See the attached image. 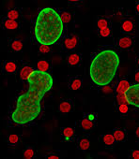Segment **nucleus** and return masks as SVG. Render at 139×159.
Masks as SVG:
<instances>
[{"mask_svg":"<svg viewBox=\"0 0 139 159\" xmlns=\"http://www.w3.org/2000/svg\"><path fill=\"white\" fill-rule=\"evenodd\" d=\"M28 90L21 95L12 113V120L19 125H25L38 118L41 111V100L53 88L54 81L48 72L34 70L29 76Z\"/></svg>","mask_w":139,"mask_h":159,"instance_id":"obj_1","label":"nucleus"},{"mask_svg":"<svg viewBox=\"0 0 139 159\" xmlns=\"http://www.w3.org/2000/svg\"><path fill=\"white\" fill-rule=\"evenodd\" d=\"M119 63V55L114 49L102 50L92 59L89 66L91 82L100 87L110 84L117 74Z\"/></svg>","mask_w":139,"mask_h":159,"instance_id":"obj_2","label":"nucleus"},{"mask_svg":"<svg viewBox=\"0 0 139 159\" xmlns=\"http://www.w3.org/2000/svg\"><path fill=\"white\" fill-rule=\"evenodd\" d=\"M64 31L60 14L52 8L42 9L36 19L34 35L41 45H53L59 40Z\"/></svg>","mask_w":139,"mask_h":159,"instance_id":"obj_3","label":"nucleus"},{"mask_svg":"<svg viewBox=\"0 0 139 159\" xmlns=\"http://www.w3.org/2000/svg\"><path fill=\"white\" fill-rule=\"evenodd\" d=\"M128 104L139 108V84H132L126 92Z\"/></svg>","mask_w":139,"mask_h":159,"instance_id":"obj_4","label":"nucleus"},{"mask_svg":"<svg viewBox=\"0 0 139 159\" xmlns=\"http://www.w3.org/2000/svg\"><path fill=\"white\" fill-rule=\"evenodd\" d=\"M64 43V47L68 50H73L77 46L78 43V39L76 36H73V37H69L66 38L63 41Z\"/></svg>","mask_w":139,"mask_h":159,"instance_id":"obj_5","label":"nucleus"},{"mask_svg":"<svg viewBox=\"0 0 139 159\" xmlns=\"http://www.w3.org/2000/svg\"><path fill=\"white\" fill-rule=\"evenodd\" d=\"M131 84L126 80H120L117 86L116 87V93L117 94H126L128 89L130 88Z\"/></svg>","mask_w":139,"mask_h":159,"instance_id":"obj_6","label":"nucleus"},{"mask_svg":"<svg viewBox=\"0 0 139 159\" xmlns=\"http://www.w3.org/2000/svg\"><path fill=\"white\" fill-rule=\"evenodd\" d=\"M59 111L62 113H68L73 110V103L70 100H64L62 101L58 106Z\"/></svg>","mask_w":139,"mask_h":159,"instance_id":"obj_7","label":"nucleus"},{"mask_svg":"<svg viewBox=\"0 0 139 159\" xmlns=\"http://www.w3.org/2000/svg\"><path fill=\"white\" fill-rule=\"evenodd\" d=\"M81 62V54L78 52H72L68 57V63L71 66H76Z\"/></svg>","mask_w":139,"mask_h":159,"instance_id":"obj_8","label":"nucleus"},{"mask_svg":"<svg viewBox=\"0 0 139 159\" xmlns=\"http://www.w3.org/2000/svg\"><path fill=\"white\" fill-rule=\"evenodd\" d=\"M132 39L129 37H123L118 40V47L120 49H128L132 46Z\"/></svg>","mask_w":139,"mask_h":159,"instance_id":"obj_9","label":"nucleus"},{"mask_svg":"<svg viewBox=\"0 0 139 159\" xmlns=\"http://www.w3.org/2000/svg\"><path fill=\"white\" fill-rule=\"evenodd\" d=\"M33 71H34V69L31 66H24L20 71V78L22 80H24V81H26V80H28L29 76L31 75V73Z\"/></svg>","mask_w":139,"mask_h":159,"instance_id":"obj_10","label":"nucleus"},{"mask_svg":"<svg viewBox=\"0 0 139 159\" xmlns=\"http://www.w3.org/2000/svg\"><path fill=\"white\" fill-rule=\"evenodd\" d=\"M113 136L115 138V140L118 141V142L124 141L125 139H126V133L122 129H115L114 132H113Z\"/></svg>","mask_w":139,"mask_h":159,"instance_id":"obj_11","label":"nucleus"},{"mask_svg":"<svg viewBox=\"0 0 139 159\" xmlns=\"http://www.w3.org/2000/svg\"><path fill=\"white\" fill-rule=\"evenodd\" d=\"M133 30V24L130 20H126L121 25V31L124 33H130Z\"/></svg>","mask_w":139,"mask_h":159,"instance_id":"obj_12","label":"nucleus"},{"mask_svg":"<svg viewBox=\"0 0 139 159\" xmlns=\"http://www.w3.org/2000/svg\"><path fill=\"white\" fill-rule=\"evenodd\" d=\"M19 27V24L16 22V21H13V20H10V19H7L5 22H4V28L6 29H9V30H13V29H16Z\"/></svg>","mask_w":139,"mask_h":159,"instance_id":"obj_13","label":"nucleus"},{"mask_svg":"<svg viewBox=\"0 0 139 159\" xmlns=\"http://www.w3.org/2000/svg\"><path fill=\"white\" fill-rule=\"evenodd\" d=\"M89 145H90V142H89V138H87V137L82 138L79 140V143H78V147L82 151H87L89 148Z\"/></svg>","mask_w":139,"mask_h":159,"instance_id":"obj_14","label":"nucleus"},{"mask_svg":"<svg viewBox=\"0 0 139 159\" xmlns=\"http://www.w3.org/2000/svg\"><path fill=\"white\" fill-rule=\"evenodd\" d=\"M37 68L40 71L47 72L49 70V68H50V64H49L48 61H45V60L39 61L38 64H37Z\"/></svg>","mask_w":139,"mask_h":159,"instance_id":"obj_15","label":"nucleus"},{"mask_svg":"<svg viewBox=\"0 0 139 159\" xmlns=\"http://www.w3.org/2000/svg\"><path fill=\"white\" fill-rule=\"evenodd\" d=\"M81 85H82V80H81V78L77 77V78H74L72 81L71 85H70V88H71L72 90L75 91V90L80 89Z\"/></svg>","mask_w":139,"mask_h":159,"instance_id":"obj_16","label":"nucleus"},{"mask_svg":"<svg viewBox=\"0 0 139 159\" xmlns=\"http://www.w3.org/2000/svg\"><path fill=\"white\" fill-rule=\"evenodd\" d=\"M5 70L8 72V73H13L16 71L17 69V66L14 62H12V61H9L5 64Z\"/></svg>","mask_w":139,"mask_h":159,"instance_id":"obj_17","label":"nucleus"},{"mask_svg":"<svg viewBox=\"0 0 139 159\" xmlns=\"http://www.w3.org/2000/svg\"><path fill=\"white\" fill-rule=\"evenodd\" d=\"M103 143L105 144V145H107V146H111V145H113L114 143H115V138H114V136L113 135H111V134H106V135H104L103 137Z\"/></svg>","mask_w":139,"mask_h":159,"instance_id":"obj_18","label":"nucleus"},{"mask_svg":"<svg viewBox=\"0 0 139 159\" xmlns=\"http://www.w3.org/2000/svg\"><path fill=\"white\" fill-rule=\"evenodd\" d=\"M81 126L85 130H89L93 127V123L89 118H85L81 121Z\"/></svg>","mask_w":139,"mask_h":159,"instance_id":"obj_19","label":"nucleus"},{"mask_svg":"<svg viewBox=\"0 0 139 159\" xmlns=\"http://www.w3.org/2000/svg\"><path fill=\"white\" fill-rule=\"evenodd\" d=\"M7 15H8V19L15 21L16 19L19 18L20 12H19L18 10H12V11H8V14H7Z\"/></svg>","mask_w":139,"mask_h":159,"instance_id":"obj_20","label":"nucleus"},{"mask_svg":"<svg viewBox=\"0 0 139 159\" xmlns=\"http://www.w3.org/2000/svg\"><path fill=\"white\" fill-rule=\"evenodd\" d=\"M23 42L20 39H15L12 41V48L15 51V52H19L23 49Z\"/></svg>","mask_w":139,"mask_h":159,"instance_id":"obj_21","label":"nucleus"},{"mask_svg":"<svg viewBox=\"0 0 139 159\" xmlns=\"http://www.w3.org/2000/svg\"><path fill=\"white\" fill-rule=\"evenodd\" d=\"M62 135L68 139L72 138V137L74 135V129L71 128V127H66V128H64V129L62 130Z\"/></svg>","mask_w":139,"mask_h":159,"instance_id":"obj_22","label":"nucleus"},{"mask_svg":"<svg viewBox=\"0 0 139 159\" xmlns=\"http://www.w3.org/2000/svg\"><path fill=\"white\" fill-rule=\"evenodd\" d=\"M117 100L119 105L120 104H128L126 94H117Z\"/></svg>","mask_w":139,"mask_h":159,"instance_id":"obj_23","label":"nucleus"},{"mask_svg":"<svg viewBox=\"0 0 139 159\" xmlns=\"http://www.w3.org/2000/svg\"><path fill=\"white\" fill-rule=\"evenodd\" d=\"M97 26L99 27V29H103V28H106L108 26V21L104 18H102L100 19L98 22H97Z\"/></svg>","mask_w":139,"mask_h":159,"instance_id":"obj_24","label":"nucleus"},{"mask_svg":"<svg viewBox=\"0 0 139 159\" xmlns=\"http://www.w3.org/2000/svg\"><path fill=\"white\" fill-rule=\"evenodd\" d=\"M60 17H61V19H62V21H63V23H64V24L69 23L70 21H71V19H72L71 14H70L69 12H67V11H63V12H61Z\"/></svg>","mask_w":139,"mask_h":159,"instance_id":"obj_25","label":"nucleus"},{"mask_svg":"<svg viewBox=\"0 0 139 159\" xmlns=\"http://www.w3.org/2000/svg\"><path fill=\"white\" fill-rule=\"evenodd\" d=\"M34 153H35L34 150L32 148H28L26 150V152L24 153V158L25 159H31L34 156Z\"/></svg>","mask_w":139,"mask_h":159,"instance_id":"obj_26","label":"nucleus"},{"mask_svg":"<svg viewBox=\"0 0 139 159\" xmlns=\"http://www.w3.org/2000/svg\"><path fill=\"white\" fill-rule=\"evenodd\" d=\"M118 111L122 114H126L129 111V108H128V104H120L118 105V108H117Z\"/></svg>","mask_w":139,"mask_h":159,"instance_id":"obj_27","label":"nucleus"},{"mask_svg":"<svg viewBox=\"0 0 139 159\" xmlns=\"http://www.w3.org/2000/svg\"><path fill=\"white\" fill-rule=\"evenodd\" d=\"M18 141H19V137H18V135H16V134H12V135L9 137V142H10L11 144L14 145V144H16Z\"/></svg>","mask_w":139,"mask_h":159,"instance_id":"obj_28","label":"nucleus"},{"mask_svg":"<svg viewBox=\"0 0 139 159\" xmlns=\"http://www.w3.org/2000/svg\"><path fill=\"white\" fill-rule=\"evenodd\" d=\"M110 34H111V30L109 27H106V28L100 30V36L101 37H108V36H110Z\"/></svg>","mask_w":139,"mask_h":159,"instance_id":"obj_29","label":"nucleus"},{"mask_svg":"<svg viewBox=\"0 0 139 159\" xmlns=\"http://www.w3.org/2000/svg\"><path fill=\"white\" fill-rule=\"evenodd\" d=\"M50 46L49 45H41L40 46V52L41 53H47L50 52Z\"/></svg>","mask_w":139,"mask_h":159,"instance_id":"obj_30","label":"nucleus"},{"mask_svg":"<svg viewBox=\"0 0 139 159\" xmlns=\"http://www.w3.org/2000/svg\"><path fill=\"white\" fill-rule=\"evenodd\" d=\"M131 156H132V158H133V159H139V150H134V151H132V153H131Z\"/></svg>","mask_w":139,"mask_h":159,"instance_id":"obj_31","label":"nucleus"},{"mask_svg":"<svg viewBox=\"0 0 139 159\" xmlns=\"http://www.w3.org/2000/svg\"><path fill=\"white\" fill-rule=\"evenodd\" d=\"M134 81L136 82V84H139V70L134 73Z\"/></svg>","mask_w":139,"mask_h":159,"instance_id":"obj_32","label":"nucleus"},{"mask_svg":"<svg viewBox=\"0 0 139 159\" xmlns=\"http://www.w3.org/2000/svg\"><path fill=\"white\" fill-rule=\"evenodd\" d=\"M47 158H48V159H58L59 156H58V155H50V156H48Z\"/></svg>","mask_w":139,"mask_h":159,"instance_id":"obj_33","label":"nucleus"},{"mask_svg":"<svg viewBox=\"0 0 139 159\" xmlns=\"http://www.w3.org/2000/svg\"><path fill=\"white\" fill-rule=\"evenodd\" d=\"M89 120H91V121H93V120L95 119L94 114H89Z\"/></svg>","mask_w":139,"mask_h":159,"instance_id":"obj_34","label":"nucleus"},{"mask_svg":"<svg viewBox=\"0 0 139 159\" xmlns=\"http://www.w3.org/2000/svg\"><path fill=\"white\" fill-rule=\"evenodd\" d=\"M135 134H136V137L139 138V126L136 128V131H135Z\"/></svg>","mask_w":139,"mask_h":159,"instance_id":"obj_35","label":"nucleus"},{"mask_svg":"<svg viewBox=\"0 0 139 159\" xmlns=\"http://www.w3.org/2000/svg\"><path fill=\"white\" fill-rule=\"evenodd\" d=\"M136 11L139 13V3H137V5H136Z\"/></svg>","mask_w":139,"mask_h":159,"instance_id":"obj_36","label":"nucleus"},{"mask_svg":"<svg viewBox=\"0 0 139 159\" xmlns=\"http://www.w3.org/2000/svg\"><path fill=\"white\" fill-rule=\"evenodd\" d=\"M137 65H138V66H139V57L137 58Z\"/></svg>","mask_w":139,"mask_h":159,"instance_id":"obj_37","label":"nucleus"}]
</instances>
